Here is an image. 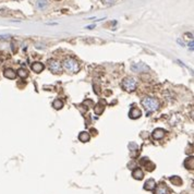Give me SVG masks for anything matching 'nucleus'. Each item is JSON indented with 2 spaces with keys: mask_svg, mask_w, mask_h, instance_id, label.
<instances>
[{
  "mask_svg": "<svg viewBox=\"0 0 194 194\" xmlns=\"http://www.w3.org/2000/svg\"><path fill=\"white\" fill-rule=\"evenodd\" d=\"M63 69L69 73H77L80 70V63L77 62V59H74L72 57H68L63 60L62 63Z\"/></svg>",
  "mask_w": 194,
  "mask_h": 194,
  "instance_id": "f257e3e1",
  "label": "nucleus"
},
{
  "mask_svg": "<svg viewBox=\"0 0 194 194\" xmlns=\"http://www.w3.org/2000/svg\"><path fill=\"white\" fill-rule=\"evenodd\" d=\"M142 105L147 112H154L159 108V101L153 97H144L142 99Z\"/></svg>",
  "mask_w": 194,
  "mask_h": 194,
  "instance_id": "f03ea898",
  "label": "nucleus"
},
{
  "mask_svg": "<svg viewBox=\"0 0 194 194\" xmlns=\"http://www.w3.org/2000/svg\"><path fill=\"white\" fill-rule=\"evenodd\" d=\"M121 86L127 92H133L136 88V81L133 77H126L121 83Z\"/></svg>",
  "mask_w": 194,
  "mask_h": 194,
  "instance_id": "7ed1b4c3",
  "label": "nucleus"
},
{
  "mask_svg": "<svg viewBox=\"0 0 194 194\" xmlns=\"http://www.w3.org/2000/svg\"><path fill=\"white\" fill-rule=\"evenodd\" d=\"M47 64H48V68H49L50 71L55 74H59L61 72V70H62L61 63L58 60H56V59H49L47 61Z\"/></svg>",
  "mask_w": 194,
  "mask_h": 194,
  "instance_id": "20e7f679",
  "label": "nucleus"
},
{
  "mask_svg": "<svg viewBox=\"0 0 194 194\" xmlns=\"http://www.w3.org/2000/svg\"><path fill=\"white\" fill-rule=\"evenodd\" d=\"M155 191H154V194H170L171 193V190L168 188L166 183L161 182L159 183L158 186H156L155 189H154Z\"/></svg>",
  "mask_w": 194,
  "mask_h": 194,
  "instance_id": "39448f33",
  "label": "nucleus"
},
{
  "mask_svg": "<svg viewBox=\"0 0 194 194\" xmlns=\"http://www.w3.org/2000/svg\"><path fill=\"white\" fill-rule=\"evenodd\" d=\"M132 71L134 72H146L150 71V68H148L145 63L143 62H137V63H133L131 66Z\"/></svg>",
  "mask_w": 194,
  "mask_h": 194,
  "instance_id": "423d86ee",
  "label": "nucleus"
},
{
  "mask_svg": "<svg viewBox=\"0 0 194 194\" xmlns=\"http://www.w3.org/2000/svg\"><path fill=\"white\" fill-rule=\"evenodd\" d=\"M141 165H142V166H144L145 169L147 170V171H150V172L153 171V170L156 168L155 164H154L153 161H150V159L146 158V157H144V158L141 159Z\"/></svg>",
  "mask_w": 194,
  "mask_h": 194,
  "instance_id": "0eeeda50",
  "label": "nucleus"
},
{
  "mask_svg": "<svg viewBox=\"0 0 194 194\" xmlns=\"http://www.w3.org/2000/svg\"><path fill=\"white\" fill-rule=\"evenodd\" d=\"M165 134H166V131H165L164 129L158 128L154 130L153 133H152V136H153L154 140H160L165 136Z\"/></svg>",
  "mask_w": 194,
  "mask_h": 194,
  "instance_id": "6e6552de",
  "label": "nucleus"
},
{
  "mask_svg": "<svg viewBox=\"0 0 194 194\" xmlns=\"http://www.w3.org/2000/svg\"><path fill=\"white\" fill-rule=\"evenodd\" d=\"M141 115H142L141 110H140L139 108H135V107L131 108V110L129 112V117L131 118V119H137V118L141 117Z\"/></svg>",
  "mask_w": 194,
  "mask_h": 194,
  "instance_id": "1a4fd4ad",
  "label": "nucleus"
},
{
  "mask_svg": "<svg viewBox=\"0 0 194 194\" xmlns=\"http://www.w3.org/2000/svg\"><path fill=\"white\" fill-rule=\"evenodd\" d=\"M155 186H156L155 180H154V179H148L144 184V190H146V191H152V190L155 189Z\"/></svg>",
  "mask_w": 194,
  "mask_h": 194,
  "instance_id": "9d476101",
  "label": "nucleus"
},
{
  "mask_svg": "<svg viewBox=\"0 0 194 194\" xmlns=\"http://www.w3.org/2000/svg\"><path fill=\"white\" fill-rule=\"evenodd\" d=\"M132 177H133L134 179H136V180H142L143 178H144V172L142 171V169L136 168V169H134L133 172H132Z\"/></svg>",
  "mask_w": 194,
  "mask_h": 194,
  "instance_id": "9b49d317",
  "label": "nucleus"
},
{
  "mask_svg": "<svg viewBox=\"0 0 194 194\" xmlns=\"http://www.w3.org/2000/svg\"><path fill=\"white\" fill-rule=\"evenodd\" d=\"M104 110H105V101L104 103H103V101H99L98 104L94 107V112H95L96 115H101Z\"/></svg>",
  "mask_w": 194,
  "mask_h": 194,
  "instance_id": "f8f14e48",
  "label": "nucleus"
},
{
  "mask_svg": "<svg viewBox=\"0 0 194 194\" xmlns=\"http://www.w3.org/2000/svg\"><path fill=\"white\" fill-rule=\"evenodd\" d=\"M31 68H32V70H33L34 72H36V73H39V72H41L43 70H44V64L41 62H34L32 66H31Z\"/></svg>",
  "mask_w": 194,
  "mask_h": 194,
  "instance_id": "ddd939ff",
  "label": "nucleus"
},
{
  "mask_svg": "<svg viewBox=\"0 0 194 194\" xmlns=\"http://www.w3.org/2000/svg\"><path fill=\"white\" fill-rule=\"evenodd\" d=\"M3 75H5V77H7V79L13 80V79H15L17 73H15V71L12 70V69H6L5 72H3Z\"/></svg>",
  "mask_w": 194,
  "mask_h": 194,
  "instance_id": "4468645a",
  "label": "nucleus"
},
{
  "mask_svg": "<svg viewBox=\"0 0 194 194\" xmlns=\"http://www.w3.org/2000/svg\"><path fill=\"white\" fill-rule=\"evenodd\" d=\"M90 133L88 132H86V131H83V132H81V133L79 134V140L81 141V142H88L90 141Z\"/></svg>",
  "mask_w": 194,
  "mask_h": 194,
  "instance_id": "2eb2a0df",
  "label": "nucleus"
},
{
  "mask_svg": "<svg viewBox=\"0 0 194 194\" xmlns=\"http://www.w3.org/2000/svg\"><path fill=\"white\" fill-rule=\"evenodd\" d=\"M184 167L186 169H190V170H193L194 168V158L193 157H189L184 160Z\"/></svg>",
  "mask_w": 194,
  "mask_h": 194,
  "instance_id": "dca6fc26",
  "label": "nucleus"
},
{
  "mask_svg": "<svg viewBox=\"0 0 194 194\" xmlns=\"http://www.w3.org/2000/svg\"><path fill=\"white\" fill-rule=\"evenodd\" d=\"M169 180H170V182L173 184V186H181V184H182V180H181V178L178 177V176H173V177H170Z\"/></svg>",
  "mask_w": 194,
  "mask_h": 194,
  "instance_id": "f3484780",
  "label": "nucleus"
},
{
  "mask_svg": "<svg viewBox=\"0 0 194 194\" xmlns=\"http://www.w3.org/2000/svg\"><path fill=\"white\" fill-rule=\"evenodd\" d=\"M52 107H54L55 109H61L63 107V101L60 100V99H56V100L52 103Z\"/></svg>",
  "mask_w": 194,
  "mask_h": 194,
  "instance_id": "a211bd4d",
  "label": "nucleus"
},
{
  "mask_svg": "<svg viewBox=\"0 0 194 194\" xmlns=\"http://www.w3.org/2000/svg\"><path fill=\"white\" fill-rule=\"evenodd\" d=\"M18 75H19L20 77H22V79H25V77H28V71L25 70V69H23V68H20L19 70H18Z\"/></svg>",
  "mask_w": 194,
  "mask_h": 194,
  "instance_id": "6ab92c4d",
  "label": "nucleus"
},
{
  "mask_svg": "<svg viewBox=\"0 0 194 194\" xmlns=\"http://www.w3.org/2000/svg\"><path fill=\"white\" fill-rule=\"evenodd\" d=\"M129 150H131V152H134V150H137V145L135 143L131 142L129 144Z\"/></svg>",
  "mask_w": 194,
  "mask_h": 194,
  "instance_id": "aec40b11",
  "label": "nucleus"
},
{
  "mask_svg": "<svg viewBox=\"0 0 194 194\" xmlns=\"http://www.w3.org/2000/svg\"><path fill=\"white\" fill-rule=\"evenodd\" d=\"M46 6H47V2H46V1H44V0H43V1H38V2H37V7H38L39 9L45 8Z\"/></svg>",
  "mask_w": 194,
  "mask_h": 194,
  "instance_id": "412c9836",
  "label": "nucleus"
},
{
  "mask_svg": "<svg viewBox=\"0 0 194 194\" xmlns=\"http://www.w3.org/2000/svg\"><path fill=\"white\" fill-rule=\"evenodd\" d=\"M101 1H103V3L106 5V6H110V5H112V3L115 2V0H101Z\"/></svg>",
  "mask_w": 194,
  "mask_h": 194,
  "instance_id": "4be33fe9",
  "label": "nucleus"
},
{
  "mask_svg": "<svg viewBox=\"0 0 194 194\" xmlns=\"http://www.w3.org/2000/svg\"><path fill=\"white\" fill-rule=\"evenodd\" d=\"M190 47H191V49H193V41H191V44H190Z\"/></svg>",
  "mask_w": 194,
  "mask_h": 194,
  "instance_id": "5701e85b",
  "label": "nucleus"
},
{
  "mask_svg": "<svg viewBox=\"0 0 194 194\" xmlns=\"http://www.w3.org/2000/svg\"><path fill=\"white\" fill-rule=\"evenodd\" d=\"M57 1H59V0H57Z\"/></svg>",
  "mask_w": 194,
  "mask_h": 194,
  "instance_id": "b1692460",
  "label": "nucleus"
}]
</instances>
